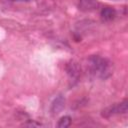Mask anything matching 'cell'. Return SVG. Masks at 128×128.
<instances>
[{"label": "cell", "mask_w": 128, "mask_h": 128, "mask_svg": "<svg viewBox=\"0 0 128 128\" xmlns=\"http://www.w3.org/2000/svg\"><path fill=\"white\" fill-rule=\"evenodd\" d=\"M71 117L70 116H63L60 118V120L58 121V124L57 126L60 127V128H66V127H69L70 124H71Z\"/></svg>", "instance_id": "7"}, {"label": "cell", "mask_w": 128, "mask_h": 128, "mask_svg": "<svg viewBox=\"0 0 128 128\" xmlns=\"http://www.w3.org/2000/svg\"><path fill=\"white\" fill-rule=\"evenodd\" d=\"M25 126H42V124L40 123H28V124H24Z\"/></svg>", "instance_id": "8"}, {"label": "cell", "mask_w": 128, "mask_h": 128, "mask_svg": "<svg viewBox=\"0 0 128 128\" xmlns=\"http://www.w3.org/2000/svg\"><path fill=\"white\" fill-rule=\"evenodd\" d=\"M127 100H123L120 103H116L113 105H110L108 107H106L103 111H102V116L105 118H109L111 116L114 115H118V114H125L127 112Z\"/></svg>", "instance_id": "2"}, {"label": "cell", "mask_w": 128, "mask_h": 128, "mask_svg": "<svg viewBox=\"0 0 128 128\" xmlns=\"http://www.w3.org/2000/svg\"><path fill=\"white\" fill-rule=\"evenodd\" d=\"M88 67L92 75L101 79H106L113 73L112 63L107 58L98 55H93L89 58Z\"/></svg>", "instance_id": "1"}, {"label": "cell", "mask_w": 128, "mask_h": 128, "mask_svg": "<svg viewBox=\"0 0 128 128\" xmlns=\"http://www.w3.org/2000/svg\"><path fill=\"white\" fill-rule=\"evenodd\" d=\"M64 107H65V99L62 96H58L52 102L51 111L53 113H59V112H61L63 110Z\"/></svg>", "instance_id": "6"}, {"label": "cell", "mask_w": 128, "mask_h": 128, "mask_svg": "<svg viewBox=\"0 0 128 128\" xmlns=\"http://www.w3.org/2000/svg\"><path fill=\"white\" fill-rule=\"evenodd\" d=\"M99 6V3L97 0H79L78 7L81 11L84 12H90L95 9H97Z\"/></svg>", "instance_id": "3"}, {"label": "cell", "mask_w": 128, "mask_h": 128, "mask_svg": "<svg viewBox=\"0 0 128 128\" xmlns=\"http://www.w3.org/2000/svg\"><path fill=\"white\" fill-rule=\"evenodd\" d=\"M66 71H67V74L69 75L70 79L76 80L80 74V68H79L78 63L71 61L70 63H68L66 65Z\"/></svg>", "instance_id": "4"}, {"label": "cell", "mask_w": 128, "mask_h": 128, "mask_svg": "<svg viewBox=\"0 0 128 128\" xmlns=\"http://www.w3.org/2000/svg\"><path fill=\"white\" fill-rule=\"evenodd\" d=\"M101 18L104 21H111L116 17V10L112 7H104L101 10Z\"/></svg>", "instance_id": "5"}]
</instances>
